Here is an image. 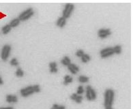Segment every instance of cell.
<instances>
[{
  "instance_id": "obj_13",
  "label": "cell",
  "mask_w": 133,
  "mask_h": 109,
  "mask_svg": "<svg viewBox=\"0 0 133 109\" xmlns=\"http://www.w3.org/2000/svg\"><path fill=\"white\" fill-rule=\"evenodd\" d=\"M50 72L51 73H57V64L56 62H51L49 64Z\"/></svg>"
},
{
  "instance_id": "obj_18",
  "label": "cell",
  "mask_w": 133,
  "mask_h": 109,
  "mask_svg": "<svg viewBox=\"0 0 133 109\" xmlns=\"http://www.w3.org/2000/svg\"><path fill=\"white\" fill-rule=\"evenodd\" d=\"M78 80L81 83H88L89 81V78H88V76H84V75H81V76H78Z\"/></svg>"
},
{
  "instance_id": "obj_21",
  "label": "cell",
  "mask_w": 133,
  "mask_h": 109,
  "mask_svg": "<svg viewBox=\"0 0 133 109\" xmlns=\"http://www.w3.org/2000/svg\"><path fill=\"white\" fill-rule=\"evenodd\" d=\"M15 74H16V76H18V77H23L24 75V72L23 70L21 68H18V69L17 70V71H16V73H15Z\"/></svg>"
},
{
  "instance_id": "obj_4",
  "label": "cell",
  "mask_w": 133,
  "mask_h": 109,
  "mask_svg": "<svg viewBox=\"0 0 133 109\" xmlns=\"http://www.w3.org/2000/svg\"><path fill=\"white\" fill-rule=\"evenodd\" d=\"M97 97L96 92L91 86L88 85L86 87V98L89 101H93L96 100Z\"/></svg>"
},
{
  "instance_id": "obj_6",
  "label": "cell",
  "mask_w": 133,
  "mask_h": 109,
  "mask_svg": "<svg viewBox=\"0 0 133 109\" xmlns=\"http://www.w3.org/2000/svg\"><path fill=\"white\" fill-rule=\"evenodd\" d=\"M74 9H75V6L73 4H67L64 8V10H63V16H62L66 19L68 18L70 16H71Z\"/></svg>"
},
{
  "instance_id": "obj_14",
  "label": "cell",
  "mask_w": 133,
  "mask_h": 109,
  "mask_svg": "<svg viewBox=\"0 0 133 109\" xmlns=\"http://www.w3.org/2000/svg\"><path fill=\"white\" fill-rule=\"evenodd\" d=\"M61 63H62V65H65V66H68L70 64H71V60L70 59L69 57L65 56L64 58L61 60Z\"/></svg>"
},
{
  "instance_id": "obj_28",
  "label": "cell",
  "mask_w": 133,
  "mask_h": 109,
  "mask_svg": "<svg viewBox=\"0 0 133 109\" xmlns=\"http://www.w3.org/2000/svg\"><path fill=\"white\" fill-rule=\"evenodd\" d=\"M105 109H113V108H112V106H111V107H106Z\"/></svg>"
},
{
  "instance_id": "obj_3",
  "label": "cell",
  "mask_w": 133,
  "mask_h": 109,
  "mask_svg": "<svg viewBox=\"0 0 133 109\" xmlns=\"http://www.w3.org/2000/svg\"><path fill=\"white\" fill-rule=\"evenodd\" d=\"M34 15V11L32 8H29L28 9L23 11L18 16V18L21 21H25L31 18V16Z\"/></svg>"
},
{
  "instance_id": "obj_11",
  "label": "cell",
  "mask_w": 133,
  "mask_h": 109,
  "mask_svg": "<svg viewBox=\"0 0 133 109\" xmlns=\"http://www.w3.org/2000/svg\"><path fill=\"white\" fill-rule=\"evenodd\" d=\"M6 102L8 103H16L18 102V97L15 95H8L6 96Z\"/></svg>"
},
{
  "instance_id": "obj_8",
  "label": "cell",
  "mask_w": 133,
  "mask_h": 109,
  "mask_svg": "<svg viewBox=\"0 0 133 109\" xmlns=\"http://www.w3.org/2000/svg\"><path fill=\"white\" fill-rule=\"evenodd\" d=\"M111 34V31L109 29H100L98 31V36L100 38H106Z\"/></svg>"
},
{
  "instance_id": "obj_20",
  "label": "cell",
  "mask_w": 133,
  "mask_h": 109,
  "mask_svg": "<svg viewBox=\"0 0 133 109\" xmlns=\"http://www.w3.org/2000/svg\"><path fill=\"white\" fill-rule=\"evenodd\" d=\"M113 51H114V53L115 54H120L122 53V46L120 45H116L114 47H113Z\"/></svg>"
},
{
  "instance_id": "obj_22",
  "label": "cell",
  "mask_w": 133,
  "mask_h": 109,
  "mask_svg": "<svg viewBox=\"0 0 133 109\" xmlns=\"http://www.w3.org/2000/svg\"><path fill=\"white\" fill-rule=\"evenodd\" d=\"M51 109H66V107L63 105H58L57 104H54Z\"/></svg>"
},
{
  "instance_id": "obj_10",
  "label": "cell",
  "mask_w": 133,
  "mask_h": 109,
  "mask_svg": "<svg viewBox=\"0 0 133 109\" xmlns=\"http://www.w3.org/2000/svg\"><path fill=\"white\" fill-rule=\"evenodd\" d=\"M70 99L72 100L73 101H75V102H77V103L80 104L83 101V96L81 95H78L77 93H73L70 96Z\"/></svg>"
},
{
  "instance_id": "obj_9",
  "label": "cell",
  "mask_w": 133,
  "mask_h": 109,
  "mask_svg": "<svg viewBox=\"0 0 133 109\" xmlns=\"http://www.w3.org/2000/svg\"><path fill=\"white\" fill-rule=\"evenodd\" d=\"M68 69L72 74H77V73L79 72V67L75 64H70L68 66Z\"/></svg>"
},
{
  "instance_id": "obj_5",
  "label": "cell",
  "mask_w": 133,
  "mask_h": 109,
  "mask_svg": "<svg viewBox=\"0 0 133 109\" xmlns=\"http://www.w3.org/2000/svg\"><path fill=\"white\" fill-rule=\"evenodd\" d=\"M11 51V46L9 44H6L3 46L1 52V58L4 61H6L9 57Z\"/></svg>"
},
{
  "instance_id": "obj_12",
  "label": "cell",
  "mask_w": 133,
  "mask_h": 109,
  "mask_svg": "<svg viewBox=\"0 0 133 109\" xmlns=\"http://www.w3.org/2000/svg\"><path fill=\"white\" fill-rule=\"evenodd\" d=\"M66 19L65 18H64L63 16L62 17H59V18L57 19L56 23V25L58 26L60 28H63L64 26L66 25Z\"/></svg>"
},
{
  "instance_id": "obj_17",
  "label": "cell",
  "mask_w": 133,
  "mask_h": 109,
  "mask_svg": "<svg viewBox=\"0 0 133 109\" xmlns=\"http://www.w3.org/2000/svg\"><path fill=\"white\" fill-rule=\"evenodd\" d=\"M11 29L12 27H10L9 24H8V25H4V27H2V31L4 34H8L10 31H11Z\"/></svg>"
},
{
  "instance_id": "obj_19",
  "label": "cell",
  "mask_w": 133,
  "mask_h": 109,
  "mask_svg": "<svg viewBox=\"0 0 133 109\" xmlns=\"http://www.w3.org/2000/svg\"><path fill=\"white\" fill-rule=\"evenodd\" d=\"M81 58V62H82L83 63H85H85H88V62H89V61L91 60V57L89 56L88 54H85V53Z\"/></svg>"
},
{
  "instance_id": "obj_7",
  "label": "cell",
  "mask_w": 133,
  "mask_h": 109,
  "mask_svg": "<svg viewBox=\"0 0 133 109\" xmlns=\"http://www.w3.org/2000/svg\"><path fill=\"white\" fill-rule=\"evenodd\" d=\"M114 54V51H113V47H107L105 49H102L100 52V57L102 58H107L111 56Z\"/></svg>"
},
{
  "instance_id": "obj_15",
  "label": "cell",
  "mask_w": 133,
  "mask_h": 109,
  "mask_svg": "<svg viewBox=\"0 0 133 109\" xmlns=\"http://www.w3.org/2000/svg\"><path fill=\"white\" fill-rule=\"evenodd\" d=\"M20 22L21 21L19 20V18H14L10 22L9 25H10L11 27H16L20 24Z\"/></svg>"
},
{
  "instance_id": "obj_25",
  "label": "cell",
  "mask_w": 133,
  "mask_h": 109,
  "mask_svg": "<svg viewBox=\"0 0 133 109\" xmlns=\"http://www.w3.org/2000/svg\"><path fill=\"white\" fill-rule=\"evenodd\" d=\"M84 54H85L84 51H83V50H81V49H80V50H78V51L76 52V56L78 57H82Z\"/></svg>"
},
{
  "instance_id": "obj_26",
  "label": "cell",
  "mask_w": 133,
  "mask_h": 109,
  "mask_svg": "<svg viewBox=\"0 0 133 109\" xmlns=\"http://www.w3.org/2000/svg\"><path fill=\"white\" fill-rule=\"evenodd\" d=\"M0 109H14V108L9 106V107H2L0 108Z\"/></svg>"
},
{
  "instance_id": "obj_1",
  "label": "cell",
  "mask_w": 133,
  "mask_h": 109,
  "mask_svg": "<svg viewBox=\"0 0 133 109\" xmlns=\"http://www.w3.org/2000/svg\"><path fill=\"white\" fill-rule=\"evenodd\" d=\"M40 91V87L38 85H34L28 86V87L22 89L21 90L20 93L21 96L24 98H27V97L34 94V93H39Z\"/></svg>"
},
{
  "instance_id": "obj_2",
  "label": "cell",
  "mask_w": 133,
  "mask_h": 109,
  "mask_svg": "<svg viewBox=\"0 0 133 109\" xmlns=\"http://www.w3.org/2000/svg\"><path fill=\"white\" fill-rule=\"evenodd\" d=\"M115 98V92L113 89H108L104 92V105L106 107H111L113 105Z\"/></svg>"
},
{
  "instance_id": "obj_16",
  "label": "cell",
  "mask_w": 133,
  "mask_h": 109,
  "mask_svg": "<svg viewBox=\"0 0 133 109\" xmlns=\"http://www.w3.org/2000/svg\"><path fill=\"white\" fill-rule=\"evenodd\" d=\"M73 81V78L72 76L70 75H66L64 76V85H68V84L71 83Z\"/></svg>"
},
{
  "instance_id": "obj_23",
  "label": "cell",
  "mask_w": 133,
  "mask_h": 109,
  "mask_svg": "<svg viewBox=\"0 0 133 109\" xmlns=\"http://www.w3.org/2000/svg\"><path fill=\"white\" fill-rule=\"evenodd\" d=\"M10 64H11V65H12V66H18V60H17V59L16 58H13L12 59L11 61H10Z\"/></svg>"
},
{
  "instance_id": "obj_24",
  "label": "cell",
  "mask_w": 133,
  "mask_h": 109,
  "mask_svg": "<svg viewBox=\"0 0 133 109\" xmlns=\"http://www.w3.org/2000/svg\"><path fill=\"white\" fill-rule=\"evenodd\" d=\"M84 93V89L83 87L81 85L78 86V89H77V94L78 95H82Z\"/></svg>"
},
{
  "instance_id": "obj_27",
  "label": "cell",
  "mask_w": 133,
  "mask_h": 109,
  "mask_svg": "<svg viewBox=\"0 0 133 109\" xmlns=\"http://www.w3.org/2000/svg\"><path fill=\"white\" fill-rule=\"evenodd\" d=\"M3 83H4V81H3L2 77H1V76H0V85H2Z\"/></svg>"
}]
</instances>
